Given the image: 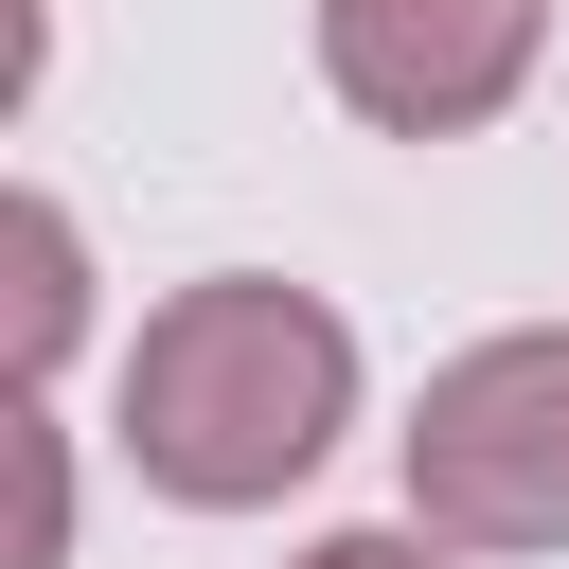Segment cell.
I'll return each mask as SVG.
<instances>
[{
  "mask_svg": "<svg viewBox=\"0 0 569 569\" xmlns=\"http://www.w3.org/2000/svg\"><path fill=\"white\" fill-rule=\"evenodd\" d=\"M107 445L142 498L178 516H267L302 498L338 445H356V320L284 267H213V284H160L142 338H124V391H107Z\"/></svg>",
  "mask_w": 569,
  "mask_h": 569,
  "instance_id": "1",
  "label": "cell"
},
{
  "mask_svg": "<svg viewBox=\"0 0 569 569\" xmlns=\"http://www.w3.org/2000/svg\"><path fill=\"white\" fill-rule=\"evenodd\" d=\"M391 480H409V516L462 533V551H569V320L462 338V356L409 391Z\"/></svg>",
  "mask_w": 569,
  "mask_h": 569,
  "instance_id": "2",
  "label": "cell"
},
{
  "mask_svg": "<svg viewBox=\"0 0 569 569\" xmlns=\"http://www.w3.org/2000/svg\"><path fill=\"white\" fill-rule=\"evenodd\" d=\"M551 53V0H320V89L373 142H480Z\"/></svg>",
  "mask_w": 569,
  "mask_h": 569,
  "instance_id": "3",
  "label": "cell"
},
{
  "mask_svg": "<svg viewBox=\"0 0 569 569\" xmlns=\"http://www.w3.org/2000/svg\"><path fill=\"white\" fill-rule=\"evenodd\" d=\"M71 338H89V231H71V196H18V373L53 391Z\"/></svg>",
  "mask_w": 569,
  "mask_h": 569,
  "instance_id": "4",
  "label": "cell"
},
{
  "mask_svg": "<svg viewBox=\"0 0 569 569\" xmlns=\"http://www.w3.org/2000/svg\"><path fill=\"white\" fill-rule=\"evenodd\" d=\"M284 569H480L462 533H427V516H373V533H302Z\"/></svg>",
  "mask_w": 569,
  "mask_h": 569,
  "instance_id": "5",
  "label": "cell"
},
{
  "mask_svg": "<svg viewBox=\"0 0 569 569\" xmlns=\"http://www.w3.org/2000/svg\"><path fill=\"white\" fill-rule=\"evenodd\" d=\"M18 462H36V498H18V569H71V445L36 427Z\"/></svg>",
  "mask_w": 569,
  "mask_h": 569,
  "instance_id": "6",
  "label": "cell"
}]
</instances>
